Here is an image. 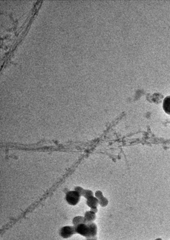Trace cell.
Returning <instances> with one entry per match:
<instances>
[{"label":"cell","mask_w":170,"mask_h":240,"mask_svg":"<svg viewBox=\"0 0 170 240\" xmlns=\"http://www.w3.org/2000/svg\"><path fill=\"white\" fill-rule=\"evenodd\" d=\"M66 200L68 204L71 205H77L80 200V194L76 191L68 192L66 196Z\"/></svg>","instance_id":"1"},{"label":"cell","mask_w":170,"mask_h":240,"mask_svg":"<svg viewBox=\"0 0 170 240\" xmlns=\"http://www.w3.org/2000/svg\"><path fill=\"white\" fill-rule=\"evenodd\" d=\"M99 203V200L94 197H91L87 199V204L90 209L96 208Z\"/></svg>","instance_id":"5"},{"label":"cell","mask_w":170,"mask_h":240,"mask_svg":"<svg viewBox=\"0 0 170 240\" xmlns=\"http://www.w3.org/2000/svg\"><path fill=\"white\" fill-rule=\"evenodd\" d=\"M83 223H87L84 217L77 216V217L74 218L73 220V224L74 226Z\"/></svg>","instance_id":"8"},{"label":"cell","mask_w":170,"mask_h":240,"mask_svg":"<svg viewBox=\"0 0 170 240\" xmlns=\"http://www.w3.org/2000/svg\"><path fill=\"white\" fill-rule=\"evenodd\" d=\"M99 204L102 207H105L107 206L108 204V201L107 199L104 197H101L99 201Z\"/></svg>","instance_id":"9"},{"label":"cell","mask_w":170,"mask_h":240,"mask_svg":"<svg viewBox=\"0 0 170 240\" xmlns=\"http://www.w3.org/2000/svg\"><path fill=\"white\" fill-rule=\"evenodd\" d=\"M90 229V237H96L98 233L97 225L93 222H88ZM89 237V238H90Z\"/></svg>","instance_id":"4"},{"label":"cell","mask_w":170,"mask_h":240,"mask_svg":"<svg viewBox=\"0 0 170 240\" xmlns=\"http://www.w3.org/2000/svg\"><path fill=\"white\" fill-rule=\"evenodd\" d=\"M162 240L160 238H158V239H156V240Z\"/></svg>","instance_id":"11"},{"label":"cell","mask_w":170,"mask_h":240,"mask_svg":"<svg viewBox=\"0 0 170 240\" xmlns=\"http://www.w3.org/2000/svg\"><path fill=\"white\" fill-rule=\"evenodd\" d=\"M75 226L76 233L86 238L90 237V229L88 223H83Z\"/></svg>","instance_id":"3"},{"label":"cell","mask_w":170,"mask_h":240,"mask_svg":"<svg viewBox=\"0 0 170 240\" xmlns=\"http://www.w3.org/2000/svg\"><path fill=\"white\" fill-rule=\"evenodd\" d=\"M84 219L86 222H93L94 221L96 218L95 213L92 211H87L84 214Z\"/></svg>","instance_id":"6"},{"label":"cell","mask_w":170,"mask_h":240,"mask_svg":"<svg viewBox=\"0 0 170 240\" xmlns=\"http://www.w3.org/2000/svg\"><path fill=\"white\" fill-rule=\"evenodd\" d=\"M163 108L165 112L170 115V96L165 98L163 101Z\"/></svg>","instance_id":"7"},{"label":"cell","mask_w":170,"mask_h":240,"mask_svg":"<svg viewBox=\"0 0 170 240\" xmlns=\"http://www.w3.org/2000/svg\"><path fill=\"white\" fill-rule=\"evenodd\" d=\"M75 234H76V229L74 226H65L60 230V235L61 237L65 239L70 238Z\"/></svg>","instance_id":"2"},{"label":"cell","mask_w":170,"mask_h":240,"mask_svg":"<svg viewBox=\"0 0 170 240\" xmlns=\"http://www.w3.org/2000/svg\"><path fill=\"white\" fill-rule=\"evenodd\" d=\"M86 240H97V237L96 236V237L87 238Z\"/></svg>","instance_id":"10"}]
</instances>
